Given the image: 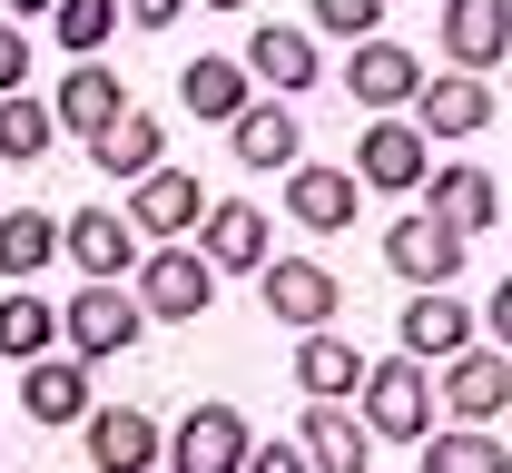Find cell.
<instances>
[{
  "label": "cell",
  "instance_id": "1",
  "mask_svg": "<svg viewBox=\"0 0 512 473\" xmlns=\"http://www.w3.org/2000/svg\"><path fill=\"white\" fill-rule=\"evenodd\" d=\"M355 414H365V434H375V444H414V454L444 434V424H434L444 395H434V375H424L414 355H384L375 375H365V395H355Z\"/></svg>",
  "mask_w": 512,
  "mask_h": 473
},
{
  "label": "cell",
  "instance_id": "2",
  "mask_svg": "<svg viewBox=\"0 0 512 473\" xmlns=\"http://www.w3.org/2000/svg\"><path fill=\"white\" fill-rule=\"evenodd\" d=\"M138 326H148V306H138V286H79L60 306V336L79 365H99V355H128L138 345Z\"/></svg>",
  "mask_w": 512,
  "mask_h": 473
},
{
  "label": "cell",
  "instance_id": "3",
  "mask_svg": "<svg viewBox=\"0 0 512 473\" xmlns=\"http://www.w3.org/2000/svg\"><path fill=\"white\" fill-rule=\"evenodd\" d=\"M384 267L404 276L414 296H424V286H453V276H463V227H444L434 207H404V217L384 227Z\"/></svg>",
  "mask_w": 512,
  "mask_h": 473
},
{
  "label": "cell",
  "instance_id": "4",
  "mask_svg": "<svg viewBox=\"0 0 512 473\" xmlns=\"http://www.w3.org/2000/svg\"><path fill=\"white\" fill-rule=\"evenodd\" d=\"M60 257L89 276V286H119L128 267H148V237L128 227L119 207H79V217L60 227Z\"/></svg>",
  "mask_w": 512,
  "mask_h": 473
},
{
  "label": "cell",
  "instance_id": "5",
  "mask_svg": "<svg viewBox=\"0 0 512 473\" xmlns=\"http://www.w3.org/2000/svg\"><path fill=\"white\" fill-rule=\"evenodd\" d=\"M207 296H217V267L197 247H148V267H138L148 326H188V316H207Z\"/></svg>",
  "mask_w": 512,
  "mask_h": 473
},
{
  "label": "cell",
  "instance_id": "6",
  "mask_svg": "<svg viewBox=\"0 0 512 473\" xmlns=\"http://www.w3.org/2000/svg\"><path fill=\"white\" fill-rule=\"evenodd\" d=\"M207 188H197V168H158V178H138V188H128V227H138V237H148V247H178V237H197V217H207Z\"/></svg>",
  "mask_w": 512,
  "mask_h": 473
},
{
  "label": "cell",
  "instance_id": "7",
  "mask_svg": "<svg viewBox=\"0 0 512 473\" xmlns=\"http://www.w3.org/2000/svg\"><path fill=\"white\" fill-rule=\"evenodd\" d=\"M256 434L237 405H188V424L168 434V473H247Z\"/></svg>",
  "mask_w": 512,
  "mask_h": 473
},
{
  "label": "cell",
  "instance_id": "8",
  "mask_svg": "<svg viewBox=\"0 0 512 473\" xmlns=\"http://www.w3.org/2000/svg\"><path fill=\"white\" fill-rule=\"evenodd\" d=\"M473 326H483V316H473V306H463V296H453V286H424V296H414V306H404V326H394V355H414V365H453V355H473Z\"/></svg>",
  "mask_w": 512,
  "mask_h": 473
},
{
  "label": "cell",
  "instance_id": "9",
  "mask_svg": "<svg viewBox=\"0 0 512 473\" xmlns=\"http://www.w3.org/2000/svg\"><path fill=\"white\" fill-rule=\"evenodd\" d=\"M434 40H444L453 69H473V79H493L512 50V0H444L434 10Z\"/></svg>",
  "mask_w": 512,
  "mask_h": 473
},
{
  "label": "cell",
  "instance_id": "10",
  "mask_svg": "<svg viewBox=\"0 0 512 473\" xmlns=\"http://www.w3.org/2000/svg\"><path fill=\"white\" fill-rule=\"evenodd\" d=\"M197 257L217 276H266L276 267V247H266V207L256 198H217L207 217H197Z\"/></svg>",
  "mask_w": 512,
  "mask_h": 473
},
{
  "label": "cell",
  "instance_id": "11",
  "mask_svg": "<svg viewBox=\"0 0 512 473\" xmlns=\"http://www.w3.org/2000/svg\"><path fill=\"white\" fill-rule=\"evenodd\" d=\"M50 109H60V129L79 138V148H99L138 99H128V79H119L109 60H69V79H60V99H50Z\"/></svg>",
  "mask_w": 512,
  "mask_h": 473
},
{
  "label": "cell",
  "instance_id": "12",
  "mask_svg": "<svg viewBox=\"0 0 512 473\" xmlns=\"http://www.w3.org/2000/svg\"><path fill=\"white\" fill-rule=\"evenodd\" d=\"M355 178H365V188H384V198L424 188V178H434V138L414 129V119H375V129L355 138Z\"/></svg>",
  "mask_w": 512,
  "mask_h": 473
},
{
  "label": "cell",
  "instance_id": "13",
  "mask_svg": "<svg viewBox=\"0 0 512 473\" xmlns=\"http://www.w3.org/2000/svg\"><path fill=\"white\" fill-rule=\"evenodd\" d=\"M345 89H355L375 119H404V109L424 99V60H414L404 40H355V60H345Z\"/></svg>",
  "mask_w": 512,
  "mask_h": 473
},
{
  "label": "cell",
  "instance_id": "14",
  "mask_svg": "<svg viewBox=\"0 0 512 473\" xmlns=\"http://www.w3.org/2000/svg\"><path fill=\"white\" fill-rule=\"evenodd\" d=\"M256 286H266V316H276V326H306V336H325V326H335V306H345V286H335L316 257H276Z\"/></svg>",
  "mask_w": 512,
  "mask_h": 473
},
{
  "label": "cell",
  "instance_id": "15",
  "mask_svg": "<svg viewBox=\"0 0 512 473\" xmlns=\"http://www.w3.org/2000/svg\"><path fill=\"white\" fill-rule=\"evenodd\" d=\"M434 395H444L453 424H493L512 405V355L503 345H473V355H453L444 375H434Z\"/></svg>",
  "mask_w": 512,
  "mask_h": 473
},
{
  "label": "cell",
  "instance_id": "16",
  "mask_svg": "<svg viewBox=\"0 0 512 473\" xmlns=\"http://www.w3.org/2000/svg\"><path fill=\"white\" fill-rule=\"evenodd\" d=\"M158 454H168V434H158L148 405H99L89 414V473H158Z\"/></svg>",
  "mask_w": 512,
  "mask_h": 473
},
{
  "label": "cell",
  "instance_id": "17",
  "mask_svg": "<svg viewBox=\"0 0 512 473\" xmlns=\"http://www.w3.org/2000/svg\"><path fill=\"white\" fill-rule=\"evenodd\" d=\"M355 207H365V178H355V168H316V158L286 168V217H296V227L335 237V227H355Z\"/></svg>",
  "mask_w": 512,
  "mask_h": 473
},
{
  "label": "cell",
  "instance_id": "18",
  "mask_svg": "<svg viewBox=\"0 0 512 473\" xmlns=\"http://www.w3.org/2000/svg\"><path fill=\"white\" fill-rule=\"evenodd\" d=\"M178 99H188V119H207V129H237L256 109V69L227 60V50H207V60L178 69Z\"/></svg>",
  "mask_w": 512,
  "mask_h": 473
},
{
  "label": "cell",
  "instance_id": "19",
  "mask_svg": "<svg viewBox=\"0 0 512 473\" xmlns=\"http://www.w3.org/2000/svg\"><path fill=\"white\" fill-rule=\"evenodd\" d=\"M414 129H424V138H483V129H493V89H483L473 69L424 79V99H414Z\"/></svg>",
  "mask_w": 512,
  "mask_h": 473
},
{
  "label": "cell",
  "instance_id": "20",
  "mask_svg": "<svg viewBox=\"0 0 512 473\" xmlns=\"http://www.w3.org/2000/svg\"><path fill=\"white\" fill-rule=\"evenodd\" d=\"M365 375H375V355H355L345 336H306L296 345V395H306V405H355Z\"/></svg>",
  "mask_w": 512,
  "mask_h": 473
},
{
  "label": "cell",
  "instance_id": "21",
  "mask_svg": "<svg viewBox=\"0 0 512 473\" xmlns=\"http://www.w3.org/2000/svg\"><path fill=\"white\" fill-rule=\"evenodd\" d=\"M296 444H306V464H316V473H365V464H375V434H365V414H355V405H306Z\"/></svg>",
  "mask_w": 512,
  "mask_h": 473
},
{
  "label": "cell",
  "instance_id": "22",
  "mask_svg": "<svg viewBox=\"0 0 512 473\" xmlns=\"http://www.w3.org/2000/svg\"><path fill=\"white\" fill-rule=\"evenodd\" d=\"M247 69L266 79V89H316L325 50H316V30H296V20H256V40H247Z\"/></svg>",
  "mask_w": 512,
  "mask_h": 473
},
{
  "label": "cell",
  "instance_id": "23",
  "mask_svg": "<svg viewBox=\"0 0 512 473\" xmlns=\"http://www.w3.org/2000/svg\"><path fill=\"white\" fill-rule=\"evenodd\" d=\"M20 414H30V424H79V414H99L89 405V365H79V355H40V365L20 375Z\"/></svg>",
  "mask_w": 512,
  "mask_h": 473
},
{
  "label": "cell",
  "instance_id": "24",
  "mask_svg": "<svg viewBox=\"0 0 512 473\" xmlns=\"http://www.w3.org/2000/svg\"><path fill=\"white\" fill-rule=\"evenodd\" d=\"M89 158H99L109 178H128V188H138V178H158V168H168V119H158V109H128V119L99 138Z\"/></svg>",
  "mask_w": 512,
  "mask_h": 473
},
{
  "label": "cell",
  "instance_id": "25",
  "mask_svg": "<svg viewBox=\"0 0 512 473\" xmlns=\"http://www.w3.org/2000/svg\"><path fill=\"white\" fill-rule=\"evenodd\" d=\"M227 148H237L247 168H296V158H306V129H296V109H286V99H256L247 119L227 129Z\"/></svg>",
  "mask_w": 512,
  "mask_h": 473
},
{
  "label": "cell",
  "instance_id": "26",
  "mask_svg": "<svg viewBox=\"0 0 512 473\" xmlns=\"http://www.w3.org/2000/svg\"><path fill=\"white\" fill-rule=\"evenodd\" d=\"M424 207H434L444 227H463V237H483V227L503 217V188H493L483 168H434V178H424Z\"/></svg>",
  "mask_w": 512,
  "mask_h": 473
},
{
  "label": "cell",
  "instance_id": "27",
  "mask_svg": "<svg viewBox=\"0 0 512 473\" xmlns=\"http://www.w3.org/2000/svg\"><path fill=\"white\" fill-rule=\"evenodd\" d=\"M50 257H60V217H50V207H10V217H0V276L30 286Z\"/></svg>",
  "mask_w": 512,
  "mask_h": 473
},
{
  "label": "cell",
  "instance_id": "28",
  "mask_svg": "<svg viewBox=\"0 0 512 473\" xmlns=\"http://www.w3.org/2000/svg\"><path fill=\"white\" fill-rule=\"evenodd\" d=\"M50 345H60V306H50V296H30V286H10V296H0V355L40 365Z\"/></svg>",
  "mask_w": 512,
  "mask_h": 473
},
{
  "label": "cell",
  "instance_id": "29",
  "mask_svg": "<svg viewBox=\"0 0 512 473\" xmlns=\"http://www.w3.org/2000/svg\"><path fill=\"white\" fill-rule=\"evenodd\" d=\"M50 138H60V109L50 99H0V168H30V158H50Z\"/></svg>",
  "mask_w": 512,
  "mask_h": 473
},
{
  "label": "cell",
  "instance_id": "30",
  "mask_svg": "<svg viewBox=\"0 0 512 473\" xmlns=\"http://www.w3.org/2000/svg\"><path fill=\"white\" fill-rule=\"evenodd\" d=\"M119 0H60V10H50V40H60L69 60H99V50H109V40H119Z\"/></svg>",
  "mask_w": 512,
  "mask_h": 473
},
{
  "label": "cell",
  "instance_id": "31",
  "mask_svg": "<svg viewBox=\"0 0 512 473\" xmlns=\"http://www.w3.org/2000/svg\"><path fill=\"white\" fill-rule=\"evenodd\" d=\"M424 473H512V454L483 434V424H453V434L424 444Z\"/></svg>",
  "mask_w": 512,
  "mask_h": 473
},
{
  "label": "cell",
  "instance_id": "32",
  "mask_svg": "<svg viewBox=\"0 0 512 473\" xmlns=\"http://www.w3.org/2000/svg\"><path fill=\"white\" fill-rule=\"evenodd\" d=\"M316 10V30H335V40H384L375 20H384V0H306Z\"/></svg>",
  "mask_w": 512,
  "mask_h": 473
},
{
  "label": "cell",
  "instance_id": "33",
  "mask_svg": "<svg viewBox=\"0 0 512 473\" xmlns=\"http://www.w3.org/2000/svg\"><path fill=\"white\" fill-rule=\"evenodd\" d=\"M20 89H30V30L0 20V99H20Z\"/></svg>",
  "mask_w": 512,
  "mask_h": 473
},
{
  "label": "cell",
  "instance_id": "34",
  "mask_svg": "<svg viewBox=\"0 0 512 473\" xmlns=\"http://www.w3.org/2000/svg\"><path fill=\"white\" fill-rule=\"evenodd\" d=\"M247 473H316V464H306V444H256Z\"/></svg>",
  "mask_w": 512,
  "mask_h": 473
},
{
  "label": "cell",
  "instance_id": "35",
  "mask_svg": "<svg viewBox=\"0 0 512 473\" xmlns=\"http://www.w3.org/2000/svg\"><path fill=\"white\" fill-rule=\"evenodd\" d=\"M483 336H493V345H512V276L493 286V296H483Z\"/></svg>",
  "mask_w": 512,
  "mask_h": 473
},
{
  "label": "cell",
  "instance_id": "36",
  "mask_svg": "<svg viewBox=\"0 0 512 473\" xmlns=\"http://www.w3.org/2000/svg\"><path fill=\"white\" fill-rule=\"evenodd\" d=\"M138 30H168V20H188V0H119Z\"/></svg>",
  "mask_w": 512,
  "mask_h": 473
},
{
  "label": "cell",
  "instance_id": "37",
  "mask_svg": "<svg viewBox=\"0 0 512 473\" xmlns=\"http://www.w3.org/2000/svg\"><path fill=\"white\" fill-rule=\"evenodd\" d=\"M10 10H40V20H50V10H60V0H10Z\"/></svg>",
  "mask_w": 512,
  "mask_h": 473
},
{
  "label": "cell",
  "instance_id": "38",
  "mask_svg": "<svg viewBox=\"0 0 512 473\" xmlns=\"http://www.w3.org/2000/svg\"><path fill=\"white\" fill-rule=\"evenodd\" d=\"M207 10H256V0H207Z\"/></svg>",
  "mask_w": 512,
  "mask_h": 473
}]
</instances>
